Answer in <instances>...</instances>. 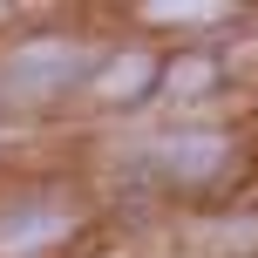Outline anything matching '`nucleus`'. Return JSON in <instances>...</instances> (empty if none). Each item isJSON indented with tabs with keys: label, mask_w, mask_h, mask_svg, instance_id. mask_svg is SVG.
<instances>
[{
	"label": "nucleus",
	"mask_w": 258,
	"mask_h": 258,
	"mask_svg": "<svg viewBox=\"0 0 258 258\" xmlns=\"http://www.w3.org/2000/svg\"><path fill=\"white\" fill-rule=\"evenodd\" d=\"M82 68H89V54H82L75 41H27L7 61V89L14 95H54L61 82H75Z\"/></svg>",
	"instance_id": "obj_1"
},
{
	"label": "nucleus",
	"mask_w": 258,
	"mask_h": 258,
	"mask_svg": "<svg viewBox=\"0 0 258 258\" xmlns=\"http://www.w3.org/2000/svg\"><path fill=\"white\" fill-rule=\"evenodd\" d=\"M218 150H224L218 136H183V143L163 150V163L177 170V177H211V170H218Z\"/></svg>",
	"instance_id": "obj_2"
},
{
	"label": "nucleus",
	"mask_w": 258,
	"mask_h": 258,
	"mask_svg": "<svg viewBox=\"0 0 258 258\" xmlns=\"http://www.w3.org/2000/svg\"><path fill=\"white\" fill-rule=\"evenodd\" d=\"M150 75H156V68L143 61V54H129V61H116V68L102 75V95H136V89H143Z\"/></svg>",
	"instance_id": "obj_3"
},
{
	"label": "nucleus",
	"mask_w": 258,
	"mask_h": 258,
	"mask_svg": "<svg viewBox=\"0 0 258 258\" xmlns=\"http://www.w3.org/2000/svg\"><path fill=\"white\" fill-rule=\"evenodd\" d=\"M48 231H54V218H27V224H0V245L14 251V245H34V238H48Z\"/></svg>",
	"instance_id": "obj_4"
},
{
	"label": "nucleus",
	"mask_w": 258,
	"mask_h": 258,
	"mask_svg": "<svg viewBox=\"0 0 258 258\" xmlns=\"http://www.w3.org/2000/svg\"><path fill=\"white\" fill-rule=\"evenodd\" d=\"M170 82H177V89H204V82H211V68H204V61H183Z\"/></svg>",
	"instance_id": "obj_5"
},
{
	"label": "nucleus",
	"mask_w": 258,
	"mask_h": 258,
	"mask_svg": "<svg viewBox=\"0 0 258 258\" xmlns=\"http://www.w3.org/2000/svg\"><path fill=\"white\" fill-rule=\"evenodd\" d=\"M150 14H156V21H211L218 7H150Z\"/></svg>",
	"instance_id": "obj_6"
}]
</instances>
